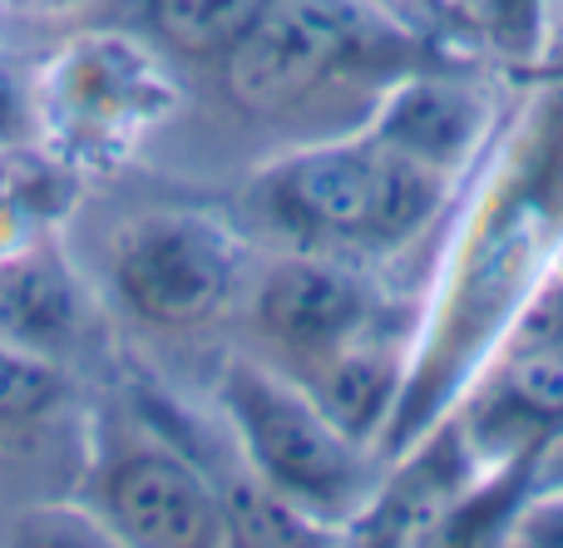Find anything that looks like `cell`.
<instances>
[{
    "label": "cell",
    "mask_w": 563,
    "mask_h": 548,
    "mask_svg": "<svg viewBox=\"0 0 563 548\" xmlns=\"http://www.w3.org/2000/svg\"><path fill=\"white\" fill-rule=\"evenodd\" d=\"M114 0H0V49L35 45L40 35H75Z\"/></svg>",
    "instance_id": "obj_14"
},
{
    "label": "cell",
    "mask_w": 563,
    "mask_h": 548,
    "mask_svg": "<svg viewBox=\"0 0 563 548\" xmlns=\"http://www.w3.org/2000/svg\"><path fill=\"white\" fill-rule=\"evenodd\" d=\"M65 381L49 356L30 351V346L0 342V421H25L59 401Z\"/></svg>",
    "instance_id": "obj_13"
},
{
    "label": "cell",
    "mask_w": 563,
    "mask_h": 548,
    "mask_svg": "<svg viewBox=\"0 0 563 548\" xmlns=\"http://www.w3.org/2000/svg\"><path fill=\"white\" fill-rule=\"evenodd\" d=\"M243 312L247 332H253L247 351L301 381L356 336L376 332L396 316H416L420 297L371 267L346 262V257L267 253L263 267H253L247 277Z\"/></svg>",
    "instance_id": "obj_7"
},
{
    "label": "cell",
    "mask_w": 563,
    "mask_h": 548,
    "mask_svg": "<svg viewBox=\"0 0 563 548\" xmlns=\"http://www.w3.org/2000/svg\"><path fill=\"white\" fill-rule=\"evenodd\" d=\"M505 544L519 548H563V490H534L519 504Z\"/></svg>",
    "instance_id": "obj_17"
},
{
    "label": "cell",
    "mask_w": 563,
    "mask_h": 548,
    "mask_svg": "<svg viewBox=\"0 0 563 548\" xmlns=\"http://www.w3.org/2000/svg\"><path fill=\"white\" fill-rule=\"evenodd\" d=\"M445 55L465 49L396 0H267L203 75L218 109L263 138V164L361 134L400 75Z\"/></svg>",
    "instance_id": "obj_2"
},
{
    "label": "cell",
    "mask_w": 563,
    "mask_h": 548,
    "mask_svg": "<svg viewBox=\"0 0 563 548\" xmlns=\"http://www.w3.org/2000/svg\"><path fill=\"white\" fill-rule=\"evenodd\" d=\"M563 237V69L519 75L489 148L465 174L420 282L416 346L380 460L455 405L515 312L554 272Z\"/></svg>",
    "instance_id": "obj_1"
},
{
    "label": "cell",
    "mask_w": 563,
    "mask_h": 548,
    "mask_svg": "<svg viewBox=\"0 0 563 548\" xmlns=\"http://www.w3.org/2000/svg\"><path fill=\"white\" fill-rule=\"evenodd\" d=\"M380 174L386 154L361 128L253 164L243 188V233L267 253L346 257L380 267Z\"/></svg>",
    "instance_id": "obj_5"
},
{
    "label": "cell",
    "mask_w": 563,
    "mask_h": 548,
    "mask_svg": "<svg viewBox=\"0 0 563 548\" xmlns=\"http://www.w3.org/2000/svg\"><path fill=\"white\" fill-rule=\"evenodd\" d=\"M515 85L519 75H505L485 55H445L400 75L366 119V134L390 154L460 183L489 148Z\"/></svg>",
    "instance_id": "obj_8"
},
{
    "label": "cell",
    "mask_w": 563,
    "mask_h": 548,
    "mask_svg": "<svg viewBox=\"0 0 563 548\" xmlns=\"http://www.w3.org/2000/svg\"><path fill=\"white\" fill-rule=\"evenodd\" d=\"M534 490H563V430L554 435V445L539 455L534 480H529V494H534Z\"/></svg>",
    "instance_id": "obj_18"
},
{
    "label": "cell",
    "mask_w": 563,
    "mask_h": 548,
    "mask_svg": "<svg viewBox=\"0 0 563 548\" xmlns=\"http://www.w3.org/2000/svg\"><path fill=\"white\" fill-rule=\"evenodd\" d=\"M79 287L40 237L0 247V342L55 356L79 332Z\"/></svg>",
    "instance_id": "obj_11"
},
{
    "label": "cell",
    "mask_w": 563,
    "mask_h": 548,
    "mask_svg": "<svg viewBox=\"0 0 563 548\" xmlns=\"http://www.w3.org/2000/svg\"><path fill=\"white\" fill-rule=\"evenodd\" d=\"M253 237L208 208H144L109 233L104 282L144 332L198 336L247 297Z\"/></svg>",
    "instance_id": "obj_4"
},
{
    "label": "cell",
    "mask_w": 563,
    "mask_h": 548,
    "mask_svg": "<svg viewBox=\"0 0 563 548\" xmlns=\"http://www.w3.org/2000/svg\"><path fill=\"white\" fill-rule=\"evenodd\" d=\"M213 405L243 465L297 514L346 539L380 480V455L351 440L287 371L257 351H228Z\"/></svg>",
    "instance_id": "obj_3"
},
{
    "label": "cell",
    "mask_w": 563,
    "mask_h": 548,
    "mask_svg": "<svg viewBox=\"0 0 563 548\" xmlns=\"http://www.w3.org/2000/svg\"><path fill=\"white\" fill-rule=\"evenodd\" d=\"M267 0H129V30L144 35L168 65L208 69Z\"/></svg>",
    "instance_id": "obj_12"
},
{
    "label": "cell",
    "mask_w": 563,
    "mask_h": 548,
    "mask_svg": "<svg viewBox=\"0 0 563 548\" xmlns=\"http://www.w3.org/2000/svg\"><path fill=\"white\" fill-rule=\"evenodd\" d=\"M40 138V109H35V79L15 69V55L0 49V154L25 148Z\"/></svg>",
    "instance_id": "obj_16"
},
{
    "label": "cell",
    "mask_w": 563,
    "mask_h": 548,
    "mask_svg": "<svg viewBox=\"0 0 563 548\" xmlns=\"http://www.w3.org/2000/svg\"><path fill=\"white\" fill-rule=\"evenodd\" d=\"M99 524L134 548H218L233 544L218 484L188 450L168 440H129L95 480Z\"/></svg>",
    "instance_id": "obj_9"
},
{
    "label": "cell",
    "mask_w": 563,
    "mask_h": 548,
    "mask_svg": "<svg viewBox=\"0 0 563 548\" xmlns=\"http://www.w3.org/2000/svg\"><path fill=\"white\" fill-rule=\"evenodd\" d=\"M479 480H485L479 460L460 440L455 421L440 415L426 435H416L406 450L380 465L376 490H371L366 510L356 514V524L346 529V539L351 544H396V548L440 544L445 519L465 504V494Z\"/></svg>",
    "instance_id": "obj_10"
},
{
    "label": "cell",
    "mask_w": 563,
    "mask_h": 548,
    "mask_svg": "<svg viewBox=\"0 0 563 548\" xmlns=\"http://www.w3.org/2000/svg\"><path fill=\"white\" fill-rule=\"evenodd\" d=\"M554 272L563 277V237H559V253H554Z\"/></svg>",
    "instance_id": "obj_19"
},
{
    "label": "cell",
    "mask_w": 563,
    "mask_h": 548,
    "mask_svg": "<svg viewBox=\"0 0 563 548\" xmlns=\"http://www.w3.org/2000/svg\"><path fill=\"white\" fill-rule=\"evenodd\" d=\"M184 104L178 75L134 30L85 25L59 40L35 75L40 134L59 158H119L168 124Z\"/></svg>",
    "instance_id": "obj_6"
},
{
    "label": "cell",
    "mask_w": 563,
    "mask_h": 548,
    "mask_svg": "<svg viewBox=\"0 0 563 548\" xmlns=\"http://www.w3.org/2000/svg\"><path fill=\"white\" fill-rule=\"evenodd\" d=\"M495 346H534V351H559L563 356V277L549 272L544 282L529 292V302L515 312Z\"/></svg>",
    "instance_id": "obj_15"
}]
</instances>
